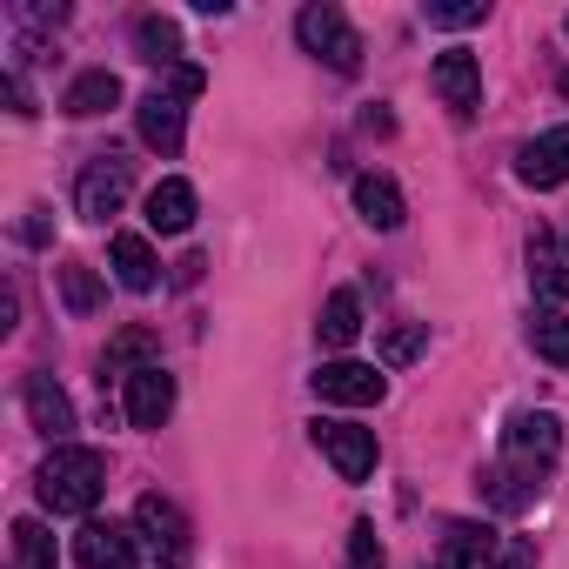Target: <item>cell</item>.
Listing matches in <instances>:
<instances>
[{"instance_id": "1", "label": "cell", "mask_w": 569, "mask_h": 569, "mask_svg": "<svg viewBox=\"0 0 569 569\" xmlns=\"http://www.w3.org/2000/svg\"><path fill=\"white\" fill-rule=\"evenodd\" d=\"M34 489H41V509L48 516H94V502L108 489V456L101 449H81V442H61L41 462Z\"/></svg>"}, {"instance_id": "2", "label": "cell", "mask_w": 569, "mask_h": 569, "mask_svg": "<svg viewBox=\"0 0 569 569\" xmlns=\"http://www.w3.org/2000/svg\"><path fill=\"white\" fill-rule=\"evenodd\" d=\"M296 34H302V48H309L316 61H329L336 74H356V68H362V34L349 28V14H342V8H329V0L302 8Z\"/></svg>"}, {"instance_id": "3", "label": "cell", "mask_w": 569, "mask_h": 569, "mask_svg": "<svg viewBox=\"0 0 569 569\" xmlns=\"http://www.w3.org/2000/svg\"><path fill=\"white\" fill-rule=\"evenodd\" d=\"M134 536L154 549V562H161V569H188L194 529H188V516H181L168 496H141V502H134Z\"/></svg>"}, {"instance_id": "4", "label": "cell", "mask_w": 569, "mask_h": 569, "mask_svg": "<svg viewBox=\"0 0 569 569\" xmlns=\"http://www.w3.org/2000/svg\"><path fill=\"white\" fill-rule=\"evenodd\" d=\"M128 188H134L128 161H121V154H94V161L81 168V181H74V214H81V221H114V214L128 208Z\"/></svg>"}, {"instance_id": "5", "label": "cell", "mask_w": 569, "mask_h": 569, "mask_svg": "<svg viewBox=\"0 0 569 569\" xmlns=\"http://www.w3.org/2000/svg\"><path fill=\"white\" fill-rule=\"evenodd\" d=\"M556 449H562V422H556L549 409H522V416H509V429H502V462L542 476V469L556 462Z\"/></svg>"}, {"instance_id": "6", "label": "cell", "mask_w": 569, "mask_h": 569, "mask_svg": "<svg viewBox=\"0 0 569 569\" xmlns=\"http://www.w3.org/2000/svg\"><path fill=\"white\" fill-rule=\"evenodd\" d=\"M316 449L336 462L342 482H369L376 476V429H362V422H316Z\"/></svg>"}, {"instance_id": "7", "label": "cell", "mask_w": 569, "mask_h": 569, "mask_svg": "<svg viewBox=\"0 0 569 569\" xmlns=\"http://www.w3.org/2000/svg\"><path fill=\"white\" fill-rule=\"evenodd\" d=\"M74 556H81V569H141V536L128 522L88 516L81 536H74Z\"/></svg>"}, {"instance_id": "8", "label": "cell", "mask_w": 569, "mask_h": 569, "mask_svg": "<svg viewBox=\"0 0 569 569\" xmlns=\"http://www.w3.org/2000/svg\"><path fill=\"white\" fill-rule=\"evenodd\" d=\"M134 128H141V141L154 148V154H181V141H188V101L181 94H168V88H154V94H141L134 101Z\"/></svg>"}, {"instance_id": "9", "label": "cell", "mask_w": 569, "mask_h": 569, "mask_svg": "<svg viewBox=\"0 0 569 569\" xmlns=\"http://www.w3.org/2000/svg\"><path fill=\"white\" fill-rule=\"evenodd\" d=\"M429 88L442 94L449 114H476V108H482V61H476L469 48H449V54H436Z\"/></svg>"}, {"instance_id": "10", "label": "cell", "mask_w": 569, "mask_h": 569, "mask_svg": "<svg viewBox=\"0 0 569 569\" xmlns=\"http://www.w3.org/2000/svg\"><path fill=\"white\" fill-rule=\"evenodd\" d=\"M309 382H316L322 402H342V409H369V402L389 396V376H376L369 362H322Z\"/></svg>"}, {"instance_id": "11", "label": "cell", "mask_w": 569, "mask_h": 569, "mask_svg": "<svg viewBox=\"0 0 569 569\" xmlns=\"http://www.w3.org/2000/svg\"><path fill=\"white\" fill-rule=\"evenodd\" d=\"M121 409H128V422L134 429H161L168 416H174V376L154 362V369H134L128 382H121Z\"/></svg>"}, {"instance_id": "12", "label": "cell", "mask_w": 569, "mask_h": 569, "mask_svg": "<svg viewBox=\"0 0 569 569\" xmlns=\"http://www.w3.org/2000/svg\"><path fill=\"white\" fill-rule=\"evenodd\" d=\"M516 181L522 188H562L569 181V121L516 148Z\"/></svg>"}, {"instance_id": "13", "label": "cell", "mask_w": 569, "mask_h": 569, "mask_svg": "<svg viewBox=\"0 0 569 569\" xmlns=\"http://www.w3.org/2000/svg\"><path fill=\"white\" fill-rule=\"evenodd\" d=\"M502 536L489 522H442V569H496Z\"/></svg>"}, {"instance_id": "14", "label": "cell", "mask_w": 569, "mask_h": 569, "mask_svg": "<svg viewBox=\"0 0 569 569\" xmlns=\"http://www.w3.org/2000/svg\"><path fill=\"white\" fill-rule=\"evenodd\" d=\"M21 402H28V422H34L41 436H54V449H61L68 429H74V402L61 396V382H54V376H28V382H21Z\"/></svg>"}, {"instance_id": "15", "label": "cell", "mask_w": 569, "mask_h": 569, "mask_svg": "<svg viewBox=\"0 0 569 569\" xmlns=\"http://www.w3.org/2000/svg\"><path fill=\"white\" fill-rule=\"evenodd\" d=\"M529 281H536V296L569 302V241L562 234H549V228L529 234Z\"/></svg>"}, {"instance_id": "16", "label": "cell", "mask_w": 569, "mask_h": 569, "mask_svg": "<svg viewBox=\"0 0 569 569\" xmlns=\"http://www.w3.org/2000/svg\"><path fill=\"white\" fill-rule=\"evenodd\" d=\"M108 261H114V281H121L128 296H148L154 281H161V261H154L148 234H114L108 241Z\"/></svg>"}, {"instance_id": "17", "label": "cell", "mask_w": 569, "mask_h": 569, "mask_svg": "<svg viewBox=\"0 0 569 569\" xmlns=\"http://www.w3.org/2000/svg\"><path fill=\"white\" fill-rule=\"evenodd\" d=\"M154 362H161V342H154L148 329H121V336L101 349V389H108V382H128L134 369H154Z\"/></svg>"}, {"instance_id": "18", "label": "cell", "mask_w": 569, "mask_h": 569, "mask_svg": "<svg viewBox=\"0 0 569 569\" xmlns=\"http://www.w3.org/2000/svg\"><path fill=\"white\" fill-rule=\"evenodd\" d=\"M108 108H121V81H114L108 68L74 74L68 94H61V114H74V121H94V114H108Z\"/></svg>"}, {"instance_id": "19", "label": "cell", "mask_w": 569, "mask_h": 569, "mask_svg": "<svg viewBox=\"0 0 569 569\" xmlns=\"http://www.w3.org/2000/svg\"><path fill=\"white\" fill-rule=\"evenodd\" d=\"M188 221H194V188H188L181 174L154 181V188H148V228H154V234H188Z\"/></svg>"}, {"instance_id": "20", "label": "cell", "mask_w": 569, "mask_h": 569, "mask_svg": "<svg viewBox=\"0 0 569 569\" xmlns=\"http://www.w3.org/2000/svg\"><path fill=\"white\" fill-rule=\"evenodd\" d=\"M356 214L389 234V228H402L409 208H402V188H396L389 174H356Z\"/></svg>"}, {"instance_id": "21", "label": "cell", "mask_w": 569, "mask_h": 569, "mask_svg": "<svg viewBox=\"0 0 569 569\" xmlns=\"http://www.w3.org/2000/svg\"><path fill=\"white\" fill-rule=\"evenodd\" d=\"M536 469H516V462H496V469H482V496H489V509H502V516H516V509H529L536 502Z\"/></svg>"}, {"instance_id": "22", "label": "cell", "mask_w": 569, "mask_h": 569, "mask_svg": "<svg viewBox=\"0 0 569 569\" xmlns=\"http://www.w3.org/2000/svg\"><path fill=\"white\" fill-rule=\"evenodd\" d=\"M134 48H141L148 68H181V28L168 14H141L134 21Z\"/></svg>"}, {"instance_id": "23", "label": "cell", "mask_w": 569, "mask_h": 569, "mask_svg": "<svg viewBox=\"0 0 569 569\" xmlns=\"http://www.w3.org/2000/svg\"><path fill=\"white\" fill-rule=\"evenodd\" d=\"M316 336H322V349H349V342L362 336V302H356V289H336V296L322 302Z\"/></svg>"}, {"instance_id": "24", "label": "cell", "mask_w": 569, "mask_h": 569, "mask_svg": "<svg viewBox=\"0 0 569 569\" xmlns=\"http://www.w3.org/2000/svg\"><path fill=\"white\" fill-rule=\"evenodd\" d=\"M54 281H61V302H68V316H94V309L108 302L101 274H94L88 261H61V268H54Z\"/></svg>"}, {"instance_id": "25", "label": "cell", "mask_w": 569, "mask_h": 569, "mask_svg": "<svg viewBox=\"0 0 569 569\" xmlns=\"http://www.w3.org/2000/svg\"><path fill=\"white\" fill-rule=\"evenodd\" d=\"M8 569H61V556H54V536H48L34 516H21V522H14V549H8Z\"/></svg>"}, {"instance_id": "26", "label": "cell", "mask_w": 569, "mask_h": 569, "mask_svg": "<svg viewBox=\"0 0 569 569\" xmlns=\"http://www.w3.org/2000/svg\"><path fill=\"white\" fill-rule=\"evenodd\" d=\"M529 349L549 362V369H569V316H556V309H542L536 322H529Z\"/></svg>"}, {"instance_id": "27", "label": "cell", "mask_w": 569, "mask_h": 569, "mask_svg": "<svg viewBox=\"0 0 569 569\" xmlns=\"http://www.w3.org/2000/svg\"><path fill=\"white\" fill-rule=\"evenodd\" d=\"M422 342H429V322H396V329L382 336V362H389V369H409V362L422 356Z\"/></svg>"}, {"instance_id": "28", "label": "cell", "mask_w": 569, "mask_h": 569, "mask_svg": "<svg viewBox=\"0 0 569 569\" xmlns=\"http://www.w3.org/2000/svg\"><path fill=\"white\" fill-rule=\"evenodd\" d=\"M436 28H482L489 21V0H429L422 8Z\"/></svg>"}, {"instance_id": "29", "label": "cell", "mask_w": 569, "mask_h": 569, "mask_svg": "<svg viewBox=\"0 0 569 569\" xmlns=\"http://www.w3.org/2000/svg\"><path fill=\"white\" fill-rule=\"evenodd\" d=\"M342 569H382V542H376V529L369 522H356L349 529V562Z\"/></svg>"}, {"instance_id": "30", "label": "cell", "mask_w": 569, "mask_h": 569, "mask_svg": "<svg viewBox=\"0 0 569 569\" xmlns=\"http://www.w3.org/2000/svg\"><path fill=\"white\" fill-rule=\"evenodd\" d=\"M21 241L48 248V208H28V221H21Z\"/></svg>"}, {"instance_id": "31", "label": "cell", "mask_w": 569, "mask_h": 569, "mask_svg": "<svg viewBox=\"0 0 569 569\" xmlns=\"http://www.w3.org/2000/svg\"><path fill=\"white\" fill-rule=\"evenodd\" d=\"M496 569H536V549L529 542H502V562Z\"/></svg>"}, {"instance_id": "32", "label": "cell", "mask_w": 569, "mask_h": 569, "mask_svg": "<svg viewBox=\"0 0 569 569\" xmlns=\"http://www.w3.org/2000/svg\"><path fill=\"white\" fill-rule=\"evenodd\" d=\"M0 94H8V108H14V114H34V101H28V88H21V74H8V81H0Z\"/></svg>"}, {"instance_id": "33", "label": "cell", "mask_w": 569, "mask_h": 569, "mask_svg": "<svg viewBox=\"0 0 569 569\" xmlns=\"http://www.w3.org/2000/svg\"><path fill=\"white\" fill-rule=\"evenodd\" d=\"M422 569H429V562H422Z\"/></svg>"}]
</instances>
